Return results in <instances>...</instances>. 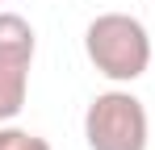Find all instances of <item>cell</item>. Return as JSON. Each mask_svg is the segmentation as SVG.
Here are the masks:
<instances>
[{
    "mask_svg": "<svg viewBox=\"0 0 155 150\" xmlns=\"http://www.w3.org/2000/svg\"><path fill=\"white\" fill-rule=\"evenodd\" d=\"M151 121L134 92H101L84 113V142L88 150H147Z\"/></svg>",
    "mask_w": 155,
    "mask_h": 150,
    "instance_id": "7a4b0ae2",
    "label": "cell"
},
{
    "mask_svg": "<svg viewBox=\"0 0 155 150\" xmlns=\"http://www.w3.org/2000/svg\"><path fill=\"white\" fill-rule=\"evenodd\" d=\"M0 4H4V0H0Z\"/></svg>",
    "mask_w": 155,
    "mask_h": 150,
    "instance_id": "5b68a950",
    "label": "cell"
},
{
    "mask_svg": "<svg viewBox=\"0 0 155 150\" xmlns=\"http://www.w3.org/2000/svg\"><path fill=\"white\" fill-rule=\"evenodd\" d=\"M0 150H51V142L17 125H0Z\"/></svg>",
    "mask_w": 155,
    "mask_h": 150,
    "instance_id": "277c9868",
    "label": "cell"
},
{
    "mask_svg": "<svg viewBox=\"0 0 155 150\" xmlns=\"http://www.w3.org/2000/svg\"><path fill=\"white\" fill-rule=\"evenodd\" d=\"M84 54L88 63L113 79V83H134L151 67V38L147 25L130 13H101L84 29Z\"/></svg>",
    "mask_w": 155,
    "mask_h": 150,
    "instance_id": "6da1fadb",
    "label": "cell"
},
{
    "mask_svg": "<svg viewBox=\"0 0 155 150\" xmlns=\"http://www.w3.org/2000/svg\"><path fill=\"white\" fill-rule=\"evenodd\" d=\"M34 25L17 13H0V125H8L29 96Z\"/></svg>",
    "mask_w": 155,
    "mask_h": 150,
    "instance_id": "3957f363",
    "label": "cell"
}]
</instances>
